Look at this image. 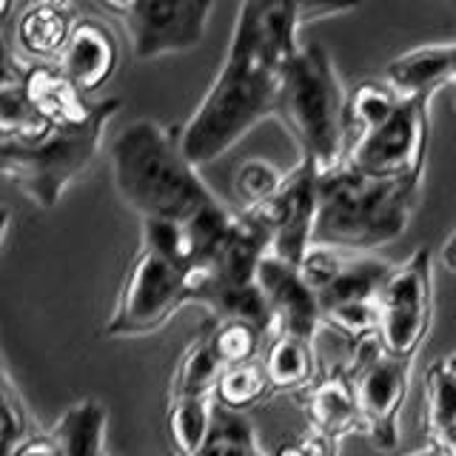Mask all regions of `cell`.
<instances>
[{
	"mask_svg": "<svg viewBox=\"0 0 456 456\" xmlns=\"http://www.w3.org/2000/svg\"><path fill=\"white\" fill-rule=\"evenodd\" d=\"M223 374V362L214 354L208 331L194 337L185 351L180 354L175 374H171V394L168 399H194V396H214L217 379Z\"/></svg>",
	"mask_w": 456,
	"mask_h": 456,
	"instance_id": "cell-22",
	"label": "cell"
},
{
	"mask_svg": "<svg viewBox=\"0 0 456 456\" xmlns=\"http://www.w3.org/2000/svg\"><path fill=\"white\" fill-rule=\"evenodd\" d=\"M103 9L123 23L134 61H157L197 49L214 14L211 0H106Z\"/></svg>",
	"mask_w": 456,
	"mask_h": 456,
	"instance_id": "cell-11",
	"label": "cell"
},
{
	"mask_svg": "<svg viewBox=\"0 0 456 456\" xmlns=\"http://www.w3.org/2000/svg\"><path fill=\"white\" fill-rule=\"evenodd\" d=\"M109 411L94 396L77 399L52 425V436L63 456H106Z\"/></svg>",
	"mask_w": 456,
	"mask_h": 456,
	"instance_id": "cell-21",
	"label": "cell"
},
{
	"mask_svg": "<svg viewBox=\"0 0 456 456\" xmlns=\"http://www.w3.org/2000/svg\"><path fill=\"white\" fill-rule=\"evenodd\" d=\"M394 268L374 254H342L331 248H311L299 265L317 294L322 322L337 328L351 346L377 334L379 297Z\"/></svg>",
	"mask_w": 456,
	"mask_h": 456,
	"instance_id": "cell-7",
	"label": "cell"
},
{
	"mask_svg": "<svg viewBox=\"0 0 456 456\" xmlns=\"http://www.w3.org/2000/svg\"><path fill=\"white\" fill-rule=\"evenodd\" d=\"M322 171L311 160L299 157L297 166L285 171L282 185L260 211L271 232V256L294 268L303 265L314 248V225H317V189Z\"/></svg>",
	"mask_w": 456,
	"mask_h": 456,
	"instance_id": "cell-12",
	"label": "cell"
},
{
	"mask_svg": "<svg viewBox=\"0 0 456 456\" xmlns=\"http://www.w3.org/2000/svg\"><path fill=\"white\" fill-rule=\"evenodd\" d=\"M197 280V274L168 260L166 254L140 246L106 325V334L114 339H140L157 334L175 320L183 305H191Z\"/></svg>",
	"mask_w": 456,
	"mask_h": 456,
	"instance_id": "cell-8",
	"label": "cell"
},
{
	"mask_svg": "<svg viewBox=\"0 0 456 456\" xmlns=\"http://www.w3.org/2000/svg\"><path fill=\"white\" fill-rule=\"evenodd\" d=\"M385 83L405 97H434L442 86L456 83V40L425 43L394 57L385 69Z\"/></svg>",
	"mask_w": 456,
	"mask_h": 456,
	"instance_id": "cell-19",
	"label": "cell"
},
{
	"mask_svg": "<svg viewBox=\"0 0 456 456\" xmlns=\"http://www.w3.org/2000/svg\"><path fill=\"white\" fill-rule=\"evenodd\" d=\"M422 194V175L370 177L342 163L320 175L314 248L370 254L408 232Z\"/></svg>",
	"mask_w": 456,
	"mask_h": 456,
	"instance_id": "cell-3",
	"label": "cell"
},
{
	"mask_svg": "<svg viewBox=\"0 0 456 456\" xmlns=\"http://www.w3.org/2000/svg\"><path fill=\"white\" fill-rule=\"evenodd\" d=\"M337 453H339V439H331L308 428V434L303 436L282 439L271 456H337Z\"/></svg>",
	"mask_w": 456,
	"mask_h": 456,
	"instance_id": "cell-31",
	"label": "cell"
},
{
	"mask_svg": "<svg viewBox=\"0 0 456 456\" xmlns=\"http://www.w3.org/2000/svg\"><path fill=\"white\" fill-rule=\"evenodd\" d=\"M428 103L431 97L396 94L388 83L368 80L348 92L346 163L370 177L425 175Z\"/></svg>",
	"mask_w": 456,
	"mask_h": 456,
	"instance_id": "cell-4",
	"label": "cell"
},
{
	"mask_svg": "<svg viewBox=\"0 0 456 456\" xmlns=\"http://www.w3.org/2000/svg\"><path fill=\"white\" fill-rule=\"evenodd\" d=\"M299 4L248 0L237 9L225 61L180 128L185 157L200 168L234 149L251 128L277 118L282 77L299 52Z\"/></svg>",
	"mask_w": 456,
	"mask_h": 456,
	"instance_id": "cell-1",
	"label": "cell"
},
{
	"mask_svg": "<svg viewBox=\"0 0 456 456\" xmlns=\"http://www.w3.org/2000/svg\"><path fill=\"white\" fill-rule=\"evenodd\" d=\"M208 342L223 368L256 362V354L268 342V334L251 322H208Z\"/></svg>",
	"mask_w": 456,
	"mask_h": 456,
	"instance_id": "cell-28",
	"label": "cell"
},
{
	"mask_svg": "<svg viewBox=\"0 0 456 456\" xmlns=\"http://www.w3.org/2000/svg\"><path fill=\"white\" fill-rule=\"evenodd\" d=\"M439 256H442V265H445L448 271H453V274H456V232L445 240V246H442Z\"/></svg>",
	"mask_w": 456,
	"mask_h": 456,
	"instance_id": "cell-34",
	"label": "cell"
},
{
	"mask_svg": "<svg viewBox=\"0 0 456 456\" xmlns=\"http://www.w3.org/2000/svg\"><path fill=\"white\" fill-rule=\"evenodd\" d=\"M268 394H274V388H271L265 377L263 362H246L223 368L217 388H214V403L228 411L246 413L254 405H260L263 399H268Z\"/></svg>",
	"mask_w": 456,
	"mask_h": 456,
	"instance_id": "cell-26",
	"label": "cell"
},
{
	"mask_svg": "<svg viewBox=\"0 0 456 456\" xmlns=\"http://www.w3.org/2000/svg\"><path fill=\"white\" fill-rule=\"evenodd\" d=\"M214 396H194V399H168V442L175 456H194L211 431L214 422Z\"/></svg>",
	"mask_w": 456,
	"mask_h": 456,
	"instance_id": "cell-24",
	"label": "cell"
},
{
	"mask_svg": "<svg viewBox=\"0 0 456 456\" xmlns=\"http://www.w3.org/2000/svg\"><path fill=\"white\" fill-rule=\"evenodd\" d=\"M434 328V265L431 251L417 248L394 274L379 297L382 348L396 360L413 362Z\"/></svg>",
	"mask_w": 456,
	"mask_h": 456,
	"instance_id": "cell-10",
	"label": "cell"
},
{
	"mask_svg": "<svg viewBox=\"0 0 456 456\" xmlns=\"http://www.w3.org/2000/svg\"><path fill=\"white\" fill-rule=\"evenodd\" d=\"M448 365H451V368H453V370H456V351H453V354H451V356H448Z\"/></svg>",
	"mask_w": 456,
	"mask_h": 456,
	"instance_id": "cell-35",
	"label": "cell"
},
{
	"mask_svg": "<svg viewBox=\"0 0 456 456\" xmlns=\"http://www.w3.org/2000/svg\"><path fill=\"white\" fill-rule=\"evenodd\" d=\"M428 445H434L442 456H456V425L448 428V431L428 436Z\"/></svg>",
	"mask_w": 456,
	"mask_h": 456,
	"instance_id": "cell-33",
	"label": "cell"
},
{
	"mask_svg": "<svg viewBox=\"0 0 456 456\" xmlns=\"http://www.w3.org/2000/svg\"><path fill=\"white\" fill-rule=\"evenodd\" d=\"M52 123L43 120L37 109L28 100L20 71L12 69V61L6 57L4 83H0V137L6 140H40L52 132Z\"/></svg>",
	"mask_w": 456,
	"mask_h": 456,
	"instance_id": "cell-23",
	"label": "cell"
},
{
	"mask_svg": "<svg viewBox=\"0 0 456 456\" xmlns=\"http://www.w3.org/2000/svg\"><path fill=\"white\" fill-rule=\"evenodd\" d=\"M71 4L61 0H37L20 9L14 20V43L32 63H57L69 46V37L77 26Z\"/></svg>",
	"mask_w": 456,
	"mask_h": 456,
	"instance_id": "cell-18",
	"label": "cell"
},
{
	"mask_svg": "<svg viewBox=\"0 0 456 456\" xmlns=\"http://www.w3.org/2000/svg\"><path fill=\"white\" fill-rule=\"evenodd\" d=\"M297 403L305 408V417L311 431L325 434L331 439H342L348 434H362V417L356 405L354 379L348 374V365H334L322 370L305 391H299Z\"/></svg>",
	"mask_w": 456,
	"mask_h": 456,
	"instance_id": "cell-15",
	"label": "cell"
},
{
	"mask_svg": "<svg viewBox=\"0 0 456 456\" xmlns=\"http://www.w3.org/2000/svg\"><path fill=\"white\" fill-rule=\"evenodd\" d=\"M20 83L40 118L57 128L86 126L97 114L100 100L83 94L57 63H26Z\"/></svg>",
	"mask_w": 456,
	"mask_h": 456,
	"instance_id": "cell-16",
	"label": "cell"
},
{
	"mask_svg": "<svg viewBox=\"0 0 456 456\" xmlns=\"http://www.w3.org/2000/svg\"><path fill=\"white\" fill-rule=\"evenodd\" d=\"M356 6H339V4H299V20L303 23H317L325 18H337V14H348Z\"/></svg>",
	"mask_w": 456,
	"mask_h": 456,
	"instance_id": "cell-32",
	"label": "cell"
},
{
	"mask_svg": "<svg viewBox=\"0 0 456 456\" xmlns=\"http://www.w3.org/2000/svg\"><path fill=\"white\" fill-rule=\"evenodd\" d=\"M4 434H6V456H12L28 439L37 436L32 425V413H28L18 388H14L9 370H4Z\"/></svg>",
	"mask_w": 456,
	"mask_h": 456,
	"instance_id": "cell-30",
	"label": "cell"
},
{
	"mask_svg": "<svg viewBox=\"0 0 456 456\" xmlns=\"http://www.w3.org/2000/svg\"><path fill=\"white\" fill-rule=\"evenodd\" d=\"M118 61L120 52L111 28L103 20L80 18L57 66L83 94H92L111 80Z\"/></svg>",
	"mask_w": 456,
	"mask_h": 456,
	"instance_id": "cell-17",
	"label": "cell"
},
{
	"mask_svg": "<svg viewBox=\"0 0 456 456\" xmlns=\"http://www.w3.org/2000/svg\"><path fill=\"white\" fill-rule=\"evenodd\" d=\"M348 374L360 405L362 434L374 448L394 451L399 445V413L408 396L411 362L391 356L374 334L351 346Z\"/></svg>",
	"mask_w": 456,
	"mask_h": 456,
	"instance_id": "cell-9",
	"label": "cell"
},
{
	"mask_svg": "<svg viewBox=\"0 0 456 456\" xmlns=\"http://www.w3.org/2000/svg\"><path fill=\"white\" fill-rule=\"evenodd\" d=\"M256 282H260L268 299L271 317H274V334H291L303 339L317 337L322 311L317 303V294L311 291V285L303 277V271L268 254L260 265Z\"/></svg>",
	"mask_w": 456,
	"mask_h": 456,
	"instance_id": "cell-13",
	"label": "cell"
},
{
	"mask_svg": "<svg viewBox=\"0 0 456 456\" xmlns=\"http://www.w3.org/2000/svg\"><path fill=\"white\" fill-rule=\"evenodd\" d=\"M425 434L434 436L456 425V370L448 360L428 365L425 379Z\"/></svg>",
	"mask_w": 456,
	"mask_h": 456,
	"instance_id": "cell-27",
	"label": "cell"
},
{
	"mask_svg": "<svg viewBox=\"0 0 456 456\" xmlns=\"http://www.w3.org/2000/svg\"><path fill=\"white\" fill-rule=\"evenodd\" d=\"M271 254V232L260 211H234L232 225L206 271V280L223 285H254L263 260ZM200 277V280H203Z\"/></svg>",
	"mask_w": 456,
	"mask_h": 456,
	"instance_id": "cell-14",
	"label": "cell"
},
{
	"mask_svg": "<svg viewBox=\"0 0 456 456\" xmlns=\"http://www.w3.org/2000/svg\"><path fill=\"white\" fill-rule=\"evenodd\" d=\"M109 160L114 191L140 223H189L217 203L200 180L197 166L185 157L180 128L151 118L126 123L111 142Z\"/></svg>",
	"mask_w": 456,
	"mask_h": 456,
	"instance_id": "cell-2",
	"label": "cell"
},
{
	"mask_svg": "<svg viewBox=\"0 0 456 456\" xmlns=\"http://www.w3.org/2000/svg\"><path fill=\"white\" fill-rule=\"evenodd\" d=\"M120 97H103L86 126L52 128L40 140L0 137V168L37 208H52L71 183H77L103 149V132L118 114Z\"/></svg>",
	"mask_w": 456,
	"mask_h": 456,
	"instance_id": "cell-6",
	"label": "cell"
},
{
	"mask_svg": "<svg viewBox=\"0 0 456 456\" xmlns=\"http://www.w3.org/2000/svg\"><path fill=\"white\" fill-rule=\"evenodd\" d=\"M282 177H285V171H280L274 163L265 160V157H246L234 171L237 203L246 211L265 206L282 185Z\"/></svg>",
	"mask_w": 456,
	"mask_h": 456,
	"instance_id": "cell-29",
	"label": "cell"
},
{
	"mask_svg": "<svg viewBox=\"0 0 456 456\" xmlns=\"http://www.w3.org/2000/svg\"><path fill=\"white\" fill-rule=\"evenodd\" d=\"M348 92L342 89L334 57L320 43L299 46L282 77L277 118L289 128L299 157L322 175L346 163L348 154Z\"/></svg>",
	"mask_w": 456,
	"mask_h": 456,
	"instance_id": "cell-5",
	"label": "cell"
},
{
	"mask_svg": "<svg viewBox=\"0 0 456 456\" xmlns=\"http://www.w3.org/2000/svg\"><path fill=\"white\" fill-rule=\"evenodd\" d=\"M263 368H265L271 388L291 391L297 396L320 377L314 339L291 337V334H271L265 342Z\"/></svg>",
	"mask_w": 456,
	"mask_h": 456,
	"instance_id": "cell-20",
	"label": "cell"
},
{
	"mask_svg": "<svg viewBox=\"0 0 456 456\" xmlns=\"http://www.w3.org/2000/svg\"><path fill=\"white\" fill-rule=\"evenodd\" d=\"M194 456H268L260 448V439L251 419L246 413L228 411V408H214V422L211 431Z\"/></svg>",
	"mask_w": 456,
	"mask_h": 456,
	"instance_id": "cell-25",
	"label": "cell"
}]
</instances>
